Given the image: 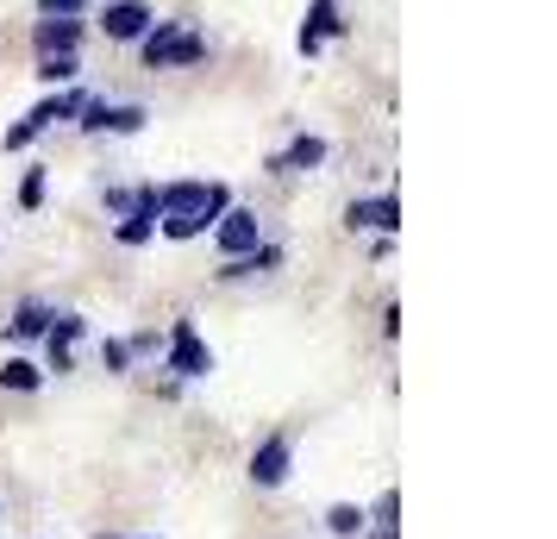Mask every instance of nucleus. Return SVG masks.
Here are the masks:
<instances>
[{"mask_svg": "<svg viewBox=\"0 0 557 539\" xmlns=\"http://www.w3.org/2000/svg\"><path fill=\"white\" fill-rule=\"evenodd\" d=\"M207 195H213V182H157L163 213H188V207H201ZM163 213H157V220H163Z\"/></svg>", "mask_w": 557, "mask_h": 539, "instance_id": "11", "label": "nucleus"}, {"mask_svg": "<svg viewBox=\"0 0 557 539\" xmlns=\"http://www.w3.org/2000/svg\"><path fill=\"white\" fill-rule=\"evenodd\" d=\"M232 207V195H226V182H213V195H207L201 207H188V213H163V220H157V226H163V238H201V232H213V220H220V213H226Z\"/></svg>", "mask_w": 557, "mask_h": 539, "instance_id": "2", "label": "nucleus"}, {"mask_svg": "<svg viewBox=\"0 0 557 539\" xmlns=\"http://www.w3.org/2000/svg\"><path fill=\"white\" fill-rule=\"evenodd\" d=\"M370 539H395V527H376V534H370Z\"/></svg>", "mask_w": 557, "mask_h": 539, "instance_id": "27", "label": "nucleus"}, {"mask_svg": "<svg viewBox=\"0 0 557 539\" xmlns=\"http://www.w3.org/2000/svg\"><path fill=\"white\" fill-rule=\"evenodd\" d=\"M88 7H95V0H38V13H45V20H82Z\"/></svg>", "mask_w": 557, "mask_h": 539, "instance_id": "23", "label": "nucleus"}, {"mask_svg": "<svg viewBox=\"0 0 557 539\" xmlns=\"http://www.w3.org/2000/svg\"><path fill=\"white\" fill-rule=\"evenodd\" d=\"M151 7L145 0H107V13H101V32L113 38V45H138L145 32H151Z\"/></svg>", "mask_w": 557, "mask_h": 539, "instance_id": "6", "label": "nucleus"}, {"mask_svg": "<svg viewBox=\"0 0 557 539\" xmlns=\"http://www.w3.org/2000/svg\"><path fill=\"white\" fill-rule=\"evenodd\" d=\"M132 352H126V339H101V370H126Z\"/></svg>", "mask_w": 557, "mask_h": 539, "instance_id": "25", "label": "nucleus"}, {"mask_svg": "<svg viewBox=\"0 0 557 539\" xmlns=\"http://www.w3.org/2000/svg\"><path fill=\"white\" fill-rule=\"evenodd\" d=\"M32 45H38V57H51V51H76V45H82V20H38Z\"/></svg>", "mask_w": 557, "mask_h": 539, "instance_id": "10", "label": "nucleus"}, {"mask_svg": "<svg viewBox=\"0 0 557 539\" xmlns=\"http://www.w3.org/2000/svg\"><path fill=\"white\" fill-rule=\"evenodd\" d=\"M182 38V20H151V32H145V38H138V57H145V63H163V51H170V45H176Z\"/></svg>", "mask_w": 557, "mask_h": 539, "instance_id": "13", "label": "nucleus"}, {"mask_svg": "<svg viewBox=\"0 0 557 539\" xmlns=\"http://www.w3.org/2000/svg\"><path fill=\"white\" fill-rule=\"evenodd\" d=\"M82 333H88V320H82V314H51V327H45L51 352H70V345H76Z\"/></svg>", "mask_w": 557, "mask_h": 539, "instance_id": "17", "label": "nucleus"}, {"mask_svg": "<svg viewBox=\"0 0 557 539\" xmlns=\"http://www.w3.org/2000/svg\"><path fill=\"white\" fill-rule=\"evenodd\" d=\"M326 38H345V20H338V0H313L307 7V26H301V57H313Z\"/></svg>", "mask_w": 557, "mask_h": 539, "instance_id": "7", "label": "nucleus"}, {"mask_svg": "<svg viewBox=\"0 0 557 539\" xmlns=\"http://www.w3.org/2000/svg\"><path fill=\"white\" fill-rule=\"evenodd\" d=\"M107 539H113V534H107Z\"/></svg>", "mask_w": 557, "mask_h": 539, "instance_id": "28", "label": "nucleus"}, {"mask_svg": "<svg viewBox=\"0 0 557 539\" xmlns=\"http://www.w3.org/2000/svg\"><path fill=\"white\" fill-rule=\"evenodd\" d=\"M363 520H370V514L357 509V502H338V509H326V527H332L338 539H357V534H363Z\"/></svg>", "mask_w": 557, "mask_h": 539, "instance_id": "20", "label": "nucleus"}, {"mask_svg": "<svg viewBox=\"0 0 557 539\" xmlns=\"http://www.w3.org/2000/svg\"><path fill=\"white\" fill-rule=\"evenodd\" d=\"M38 383H45V370H38V364H26V358H7V364H0V389H13V395H32Z\"/></svg>", "mask_w": 557, "mask_h": 539, "instance_id": "15", "label": "nucleus"}, {"mask_svg": "<svg viewBox=\"0 0 557 539\" xmlns=\"http://www.w3.org/2000/svg\"><path fill=\"white\" fill-rule=\"evenodd\" d=\"M345 226H376V232H395L401 226V201L395 195H370V201H351L345 207Z\"/></svg>", "mask_w": 557, "mask_h": 539, "instance_id": "8", "label": "nucleus"}, {"mask_svg": "<svg viewBox=\"0 0 557 539\" xmlns=\"http://www.w3.org/2000/svg\"><path fill=\"white\" fill-rule=\"evenodd\" d=\"M276 264H282L276 245H257V252L226 257V264H220V283H238V277H263V270H276Z\"/></svg>", "mask_w": 557, "mask_h": 539, "instance_id": "12", "label": "nucleus"}, {"mask_svg": "<svg viewBox=\"0 0 557 539\" xmlns=\"http://www.w3.org/2000/svg\"><path fill=\"white\" fill-rule=\"evenodd\" d=\"M126 213H138V220H151V226H157V213H163V201H157V182H145V188L132 195V207H126Z\"/></svg>", "mask_w": 557, "mask_h": 539, "instance_id": "24", "label": "nucleus"}, {"mask_svg": "<svg viewBox=\"0 0 557 539\" xmlns=\"http://www.w3.org/2000/svg\"><path fill=\"white\" fill-rule=\"evenodd\" d=\"M151 220H138V213H126V220H120V226H113V238H120V245H132V252H138V245H151Z\"/></svg>", "mask_w": 557, "mask_h": 539, "instance_id": "21", "label": "nucleus"}, {"mask_svg": "<svg viewBox=\"0 0 557 539\" xmlns=\"http://www.w3.org/2000/svg\"><path fill=\"white\" fill-rule=\"evenodd\" d=\"M163 370H176V377H207V370H213V352L201 345V333H195V320H176V333H170V358H163Z\"/></svg>", "mask_w": 557, "mask_h": 539, "instance_id": "4", "label": "nucleus"}, {"mask_svg": "<svg viewBox=\"0 0 557 539\" xmlns=\"http://www.w3.org/2000/svg\"><path fill=\"white\" fill-rule=\"evenodd\" d=\"M395 514H401V495H395V489H382V502H376V527H395Z\"/></svg>", "mask_w": 557, "mask_h": 539, "instance_id": "26", "label": "nucleus"}, {"mask_svg": "<svg viewBox=\"0 0 557 539\" xmlns=\"http://www.w3.org/2000/svg\"><path fill=\"white\" fill-rule=\"evenodd\" d=\"M45 327H51V308H45V302H20L13 320H7V333H13V339H38Z\"/></svg>", "mask_w": 557, "mask_h": 539, "instance_id": "14", "label": "nucleus"}, {"mask_svg": "<svg viewBox=\"0 0 557 539\" xmlns=\"http://www.w3.org/2000/svg\"><path fill=\"white\" fill-rule=\"evenodd\" d=\"M145 120H151V113L138 101H126V107H107L101 113V132H145Z\"/></svg>", "mask_w": 557, "mask_h": 539, "instance_id": "19", "label": "nucleus"}, {"mask_svg": "<svg viewBox=\"0 0 557 539\" xmlns=\"http://www.w3.org/2000/svg\"><path fill=\"white\" fill-rule=\"evenodd\" d=\"M20 207H26V213L32 207H45V163H32L26 170V182H20Z\"/></svg>", "mask_w": 557, "mask_h": 539, "instance_id": "22", "label": "nucleus"}, {"mask_svg": "<svg viewBox=\"0 0 557 539\" xmlns=\"http://www.w3.org/2000/svg\"><path fill=\"white\" fill-rule=\"evenodd\" d=\"M201 57H207V38L182 26V38L170 45V51H163V63H157V70H182V63H201Z\"/></svg>", "mask_w": 557, "mask_h": 539, "instance_id": "16", "label": "nucleus"}, {"mask_svg": "<svg viewBox=\"0 0 557 539\" xmlns=\"http://www.w3.org/2000/svg\"><path fill=\"white\" fill-rule=\"evenodd\" d=\"M76 113H82V95H76V88H63V95H45V101L32 107L20 126H7V151H26L38 132H51L57 120H76Z\"/></svg>", "mask_w": 557, "mask_h": 539, "instance_id": "1", "label": "nucleus"}, {"mask_svg": "<svg viewBox=\"0 0 557 539\" xmlns=\"http://www.w3.org/2000/svg\"><path fill=\"white\" fill-rule=\"evenodd\" d=\"M213 238H220V252H226V257H245V252L263 245V226H257L251 207H226V213L213 220Z\"/></svg>", "mask_w": 557, "mask_h": 539, "instance_id": "5", "label": "nucleus"}, {"mask_svg": "<svg viewBox=\"0 0 557 539\" xmlns=\"http://www.w3.org/2000/svg\"><path fill=\"white\" fill-rule=\"evenodd\" d=\"M288 470H295V439H288V433L257 439V452H251V483H257V489H282V483H288Z\"/></svg>", "mask_w": 557, "mask_h": 539, "instance_id": "3", "label": "nucleus"}, {"mask_svg": "<svg viewBox=\"0 0 557 539\" xmlns=\"http://www.w3.org/2000/svg\"><path fill=\"white\" fill-rule=\"evenodd\" d=\"M320 163H326V138H313V132H301L288 151L270 157V170H276V176H295V170H320Z\"/></svg>", "mask_w": 557, "mask_h": 539, "instance_id": "9", "label": "nucleus"}, {"mask_svg": "<svg viewBox=\"0 0 557 539\" xmlns=\"http://www.w3.org/2000/svg\"><path fill=\"white\" fill-rule=\"evenodd\" d=\"M76 70H82L76 51H51V57H38V70H32V76L51 82V88H57V82H76Z\"/></svg>", "mask_w": 557, "mask_h": 539, "instance_id": "18", "label": "nucleus"}]
</instances>
